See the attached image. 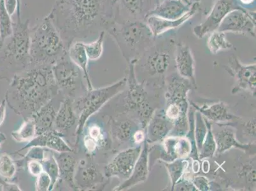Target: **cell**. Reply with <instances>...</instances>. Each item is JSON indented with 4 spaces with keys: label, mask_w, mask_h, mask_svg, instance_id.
<instances>
[{
    "label": "cell",
    "mask_w": 256,
    "mask_h": 191,
    "mask_svg": "<svg viewBox=\"0 0 256 191\" xmlns=\"http://www.w3.org/2000/svg\"><path fill=\"white\" fill-rule=\"evenodd\" d=\"M116 0H56L48 16L66 50L80 39L106 32L116 20Z\"/></svg>",
    "instance_id": "obj_1"
},
{
    "label": "cell",
    "mask_w": 256,
    "mask_h": 191,
    "mask_svg": "<svg viewBox=\"0 0 256 191\" xmlns=\"http://www.w3.org/2000/svg\"><path fill=\"white\" fill-rule=\"evenodd\" d=\"M50 65H30L14 76L8 94L9 106L24 120H30L59 93Z\"/></svg>",
    "instance_id": "obj_2"
},
{
    "label": "cell",
    "mask_w": 256,
    "mask_h": 191,
    "mask_svg": "<svg viewBox=\"0 0 256 191\" xmlns=\"http://www.w3.org/2000/svg\"><path fill=\"white\" fill-rule=\"evenodd\" d=\"M176 46L174 37L162 36L156 38L154 42L143 53L134 65V70H138V74L145 76L142 82L146 84L150 80L148 84L151 85L156 80V88H159L162 86L164 87L165 79L170 74L168 72L176 69Z\"/></svg>",
    "instance_id": "obj_3"
},
{
    "label": "cell",
    "mask_w": 256,
    "mask_h": 191,
    "mask_svg": "<svg viewBox=\"0 0 256 191\" xmlns=\"http://www.w3.org/2000/svg\"><path fill=\"white\" fill-rule=\"evenodd\" d=\"M67 52L62 36L48 14L30 28L31 65L52 66Z\"/></svg>",
    "instance_id": "obj_4"
},
{
    "label": "cell",
    "mask_w": 256,
    "mask_h": 191,
    "mask_svg": "<svg viewBox=\"0 0 256 191\" xmlns=\"http://www.w3.org/2000/svg\"><path fill=\"white\" fill-rule=\"evenodd\" d=\"M106 32L128 64L136 62L156 40L145 20L114 22Z\"/></svg>",
    "instance_id": "obj_5"
},
{
    "label": "cell",
    "mask_w": 256,
    "mask_h": 191,
    "mask_svg": "<svg viewBox=\"0 0 256 191\" xmlns=\"http://www.w3.org/2000/svg\"><path fill=\"white\" fill-rule=\"evenodd\" d=\"M136 62L128 64L126 78V87L122 104L118 107V115H124L136 120L141 129L146 130L148 122L152 118L157 107L150 103V95L145 83L140 82L136 78L134 65Z\"/></svg>",
    "instance_id": "obj_6"
},
{
    "label": "cell",
    "mask_w": 256,
    "mask_h": 191,
    "mask_svg": "<svg viewBox=\"0 0 256 191\" xmlns=\"http://www.w3.org/2000/svg\"><path fill=\"white\" fill-rule=\"evenodd\" d=\"M30 20L14 22V31L0 46V67L16 74L28 68L32 60L30 53Z\"/></svg>",
    "instance_id": "obj_7"
},
{
    "label": "cell",
    "mask_w": 256,
    "mask_h": 191,
    "mask_svg": "<svg viewBox=\"0 0 256 191\" xmlns=\"http://www.w3.org/2000/svg\"><path fill=\"white\" fill-rule=\"evenodd\" d=\"M126 78L124 76L110 86L87 90L84 94L74 100V108L78 117L75 143L76 150L88 121L113 98L124 92L126 87Z\"/></svg>",
    "instance_id": "obj_8"
},
{
    "label": "cell",
    "mask_w": 256,
    "mask_h": 191,
    "mask_svg": "<svg viewBox=\"0 0 256 191\" xmlns=\"http://www.w3.org/2000/svg\"><path fill=\"white\" fill-rule=\"evenodd\" d=\"M52 71L59 93L72 100L78 98L87 92L84 84L82 72L72 62L68 52L52 65Z\"/></svg>",
    "instance_id": "obj_9"
},
{
    "label": "cell",
    "mask_w": 256,
    "mask_h": 191,
    "mask_svg": "<svg viewBox=\"0 0 256 191\" xmlns=\"http://www.w3.org/2000/svg\"><path fill=\"white\" fill-rule=\"evenodd\" d=\"M109 179L98 168L94 156L86 153L84 158L78 162L74 182L78 190H104Z\"/></svg>",
    "instance_id": "obj_10"
},
{
    "label": "cell",
    "mask_w": 256,
    "mask_h": 191,
    "mask_svg": "<svg viewBox=\"0 0 256 191\" xmlns=\"http://www.w3.org/2000/svg\"><path fill=\"white\" fill-rule=\"evenodd\" d=\"M218 30L256 38V11L242 8L232 9L221 22Z\"/></svg>",
    "instance_id": "obj_11"
},
{
    "label": "cell",
    "mask_w": 256,
    "mask_h": 191,
    "mask_svg": "<svg viewBox=\"0 0 256 191\" xmlns=\"http://www.w3.org/2000/svg\"><path fill=\"white\" fill-rule=\"evenodd\" d=\"M256 64H244L238 58L232 55L228 59V64L226 70L235 82L234 87L232 88V93L236 94L241 92H248L256 96Z\"/></svg>",
    "instance_id": "obj_12"
},
{
    "label": "cell",
    "mask_w": 256,
    "mask_h": 191,
    "mask_svg": "<svg viewBox=\"0 0 256 191\" xmlns=\"http://www.w3.org/2000/svg\"><path fill=\"white\" fill-rule=\"evenodd\" d=\"M142 150V146L140 145L120 151L104 166V176L108 178L117 177L123 181L127 180L131 176Z\"/></svg>",
    "instance_id": "obj_13"
},
{
    "label": "cell",
    "mask_w": 256,
    "mask_h": 191,
    "mask_svg": "<svg viewBox=\"0 0 256 191\" xmlns=\"http://www.w3.org/2000/svg\"><path fill=\"white\" fill-rule=\"evenodd\" d=\"M241 8L235 0H216L203 22L193 28V34L202 39L216 31L224 18L232 9Z\"/></svg>",
    "instance_id": "obj_14"
},
{
    "label": "cell",
    "mask_w": 256,
    "mask_h": 191,
    "mask_svg": "<svg viewBox=\"0 0 256 191\" xmlns=\"http://www.w3.org/2000/svg\"><path fill=\"white\" fill-rule=\"evenodd\" d=\"M158 0H116L115 22L145 20Z\"/></svg>",
    "instance_id": "obj_15"
},
{
    "label": "cell",
    "mask_w": 256,
    "mask_h": 191,
    "mask_svg": "<svg viewBox=\"0 0 256 191\" xmlns=\"http://www.w3.org/2000/svg\"><path fill=\"white\" fill-rule=\"evenodd\" d=\"M78 125V117L74 108L73 100L64 98L56 116L52 131L62 138H73L76 143Z\"/></svg>",
    "instance_id": "obj_16"
},
{
    "label": "cell",
    "mask_w": 256,
    "mask_h": 191,
    "mask_svg": "<svg viewBox=\"0 0 256 191\" xmlns=\"http://www.w3.org/2000/svg\"><path fill=\"white\" fill-rule=\"evenodd\" d=\"M220 127V130L213 132L214 138L216 143L215 155L223 154L232 148L240 149L244 152L256 151V144H242L236 137V130L234 124L225 123V124H216Z\"/></svg>",
    "instance_id": "obj_17"
},
{
    "label": "cell",
    "mask_w": 256,
    "mask_h": 191,
    "mask_svg": "<svg viewBox=\"0 0 256 191\" xmlns=\"http://www.w3.org/2000/svg\"><path fill=\"white\" fill-rule=\"evenodd\" d=\"M76 154V152H57L56 154L54 152L59 168V178L54 187L57 190L66 188L65 190H78L74 182V176L78 162Z\"/></svg>",
    "instance_id": "obj_18"
},
{
    "label": "cell",
    "mask_w": 256,
    "mask_h": 191,
    "mask_svg": "<svg viewBox=\"0 0 256 191\" xmlns=\"http://www.w3.org/2000/svg\"><path fill=\"white\" fill-rule=\"evenodd\" d=\"M108 117L107 125L109 127L112 145L115 146L114 148L115 149L129 142L132 143V138L134 132L140 129L139 123L128 117L123 120H117L112 116Z\"/></svg>",
    "instance_id": "obj_19"
},
{
    "label": "cell",
    "mask_w": 256,
    "mask_h": 191,
    "mask_svg": "<svg viewBox=\"0 0 256 191\" xmlns=\"http://www.w3.org/2000/svg\"><path fill=\"white\" fill-rule=\"evenodd\" d=\"M160 160L172 162L179 159H188L192 152V144L186 136L168 135L162 142Z\"/></svg>",
    "instance_id": "obj_20"
},
{
    "label": "cell",
    "mask_w": 256,
    "mask_h": 191,
    "mask_svg": "<svg viewBox=\"0 0 256 191\" xmlns=\"http://www.w3.org/2000/svg\"><path fill=\"white\" fill-rule=\"evenodd\" d=\"M199 4L197 2H193L190 10L182 17L176 20H164L154 16H148L146 18L145 22L150 30L151 32L156 38L164 36L169 31L179 28L185 24L188 20L194 17L199 12Z\"/></svg>",
    "instance_id": "obj_21"
},
{
    "label": "cell",
    "mask_w": 256,
    "mask_h": 191,
    "mask_svg": "<svg viewBox=\"0 0 256 191\" xmlns=\"http://www.w3.org/2000/svg\"><path fill=\"white\" fill-rule=\"evenodd\" d=\"M174 66L176 72L181 76L188 79L192 84L196 86L194 56L190 46L184 44L176 43Z\"/></svg>",
    "instance_id": "obj_22"
},
{
    "label": "cell",
    "mask_w": 256,
    "mask_h": 191,
    "mask_svg": "<svg viewBox=\"0 0 256 191\" xmlns=\"http://www.w3.org/2000/svg\"><path fill=\"white\" fill-rule=\"evenodd\" d=\"M148 154H150V146L146 140L144 144V148L134 165L131 176L118 187L114 188V190H130L137 184L144 182L146 180L148 176Z\"/></svg>",
    "instance_id": "obj_23"
},
{
    "label": "cell",
    "mask_w": 256,
    "mask_h": 191,
    "mask_svg": "<svg viewBox=\"0 0 256 191\" xmlns=\"http://www.w3.org/2000/svg\"><path fill=\"white\" fill-rule=\"evenodd\" d=\"M34 146L50 149L58 153L76 152L75 149L72 148L64 138L56 134L52 130L37 135L18 152H22L26 148Z\"/></svg>",
    "instance_id": "obj_24"
},
{
    "label": "cell",
    "mask_w": 256,
    "mask_h": 191,
    "mask_svg": "<svg viewBox=\"0 0 256 191\" xmlns=\"http://www.w3.org/2000/svg\"><path fill=\"white\" fill-rule=\"evenodd\" d=\"M174 128L173 122L166 118L164 112H155L146 129L148 144L158 143L168 136Z\"/></svg>",
    "instance_id": "obj_25"
},
{
    "label": "cell",
    "mask_w": 256,
    "mask_h": 191,
    "mask_svg": "<svg viewBox=\"0 0 256 191\" xmlns=\"http://www.w3.org/2000/svg\"><path fill=\"white\" fill-rule=\"evenodd\" d=\"M85 126H87V127L84 128L86 134L83 142L86 153L94 155L96 151L100 149L107 150V148H110L106 132L101 126L95 122L88 123Z\"/></svg>",
    "instance_id": "obj_26"
},
{
    "label": "cell",
    "mask_w": 256,
    "mask_h": 191,
    "mask_svg": "<svg viewBox=\"0 0 256 191\" xmlns=\"http://www.w3.org/2000/svg\"><path fill=\"white\" fill-rule=\"evenodd\" d=\"M190 104L204 118L216 124H225L232 120H240L238 117L230 112L229 107L224 102H218L211 106L204 104L202 106H198L192 102H190Z\"/></svg>",
    "instance_id": "obj_27"
},
{
    "label": "cell",
    "mask_w": 256,
    "mask_h": 191,
    "mask_svg": "<svg viewBox=\"0 0 256 191\" xmlns=\"http://www.w3.org/2000/svg\"><path fill=\"white\" fill-rule=\"evenodd\" d=\"M192 4H186L181 0H162L148 16H154L168 20H178L190 10Z\"/></svg>",
    "instance_id": "obj_28"
},
{
    "label": "cell",
    "mask_w": 256,
    "mask_h": 191,
    "mask_svg": "<svg viewBox=\"0 0 256 191\" xmlns=\"http://www.w3.org/2000/svg\"><path fill=\"white\" fill-rule=\"evenodd\" d=\"M54 99L32 116V118L36 125V136L52 130L56 116L59 108H56L53 104Z\"/></svg>",
    "instance_id": "obj_29"
},
{
    "label": "cell",
    "mask_w": 256,
    "mask_h": 191,
    "mask_svg": "<svg viewBox=\"0 0 256 191\" xmlns=\"http://www.w3.org/2000/svg\"><path fill=\"white\" fill-rule=\"evenodd\" d=\"M68 55L72 62L78 66L82 72L87 84L88 90L93 88L92 80H90L89 70H88V62L89 58L84 48V42L76 41L72 44L68 50Z\"/></svg>",
    "instance_id": "obj_30"
},
{
    "label": "cell",
    "mask_w": 256,
    "mask_h": 191,
    "mask_svg": "<svg viewBox=\"0 0 256 191\" xmlns=\"http://www.w3.org/2000/svg\"><path fill=\"white\" fill-rule=\"evenodd\" d=\"M236 176L246 183L245 188H256V158L241 163L236 168Z\"/></svg>",
    "instance_id": "obj_31"
},
{
    "label": "cell",
    "mask_w": 256,
    "mask_h": 191,
    "mask_svg": "<svg viewBox=\"0 0 256 191\" xmlns=\"http://www.w3.org/2000/svg\"><path fill=\"white\" fill-rule=\"evenodd\" d=\"M164 163L170 178V190H173L176 183L180 180L188 171L190 162L188 159H179L172 162Z\"/></svg>",
    "instance_id": "obj_32"
},
{
    "label": "cell",
    "mask_w": 256,
    "mask_h": 191,
    "mask_svg": "<svg viewBox=\"0 0 256 191\" xmlns=\"http://www.w3.org/2000/svg\"><path fill=\"white\" fill-rule=\"evenodd\" d=\"M206 44L207 48L213 54H217L221 51L229 50L234 48V46L228 40L226 32L218 30L208 34Z\"/></svg>",
    "instance_id": "obj_33"
},
{
    "label": "cell",
    "mask_w": 256,
    "mask_h": 191,
    "mask_svg": "<svg viewBox=\"0 0 256 191\" xmlns=\"http://www.w3.org/2000/svg\"><path fill=\"white\" fill-rule=\"evenodd\" d=\"M204 120L206 123L207 132L201 150L198 153L200 160L212 158L215 156L216 150V143L212 132V122L206 118H204Z\"/></svg>",
    "instance_id": "obj_34"
},
{
    "label": "cell",
    "mask_w": 256,
    "mask_h": 191,
    "mask_svg": "<svg viewBox=\"0 0 256 191\" xmlns=\"http://www.w3.org/2000/svg\"><path fill=\"white\" fill-rule=\"evenodd\" d=\"M12 136L18 143H29L36 136V125L32 118L24 120V122L16 131L12 132Z\"/></svg>",
    "instance_id": "obj_35"
},
{
    "label": "cell",
    "mask_w": 256,
    "mask_h": 191,
    "mask_svg": "<svg viewBox=\"0 0 256 191\" xmlns=\"http://www.w3.org/2000/svg\"><path fill=\"white\" fill-rule=\"evenodd\" d=\"M14 22L4 6V0H0V37L2 41L12 34Z\"/></svg>",
    "instance_id": "obj_36"
},
{
    "label": "cell",
    "mask_w": 256,
    "mask_h": 191,
    "mask_svg": "<svg viewBox=\"0 0 256 191\" xmlns=\"http://www.w3.org/2000/svg\"><path fill=\"white\" fill-rule=\"evenodd\" d=\"M41 162L42 164L44 171L46 172L51 178V190H52L59 178V168L52 150L50 151L48 149L45 158Z\"/></svg>",
    "instance_id": "obj_37"
},
{
    "label": "cell",
    "mask_w": 256,
    "mask_h": 191,
    "mask_svg": "<svg viewBox=\"0 0 256 191\" xmlns=\"http://www.w3.org/2000/svg\"><path fill=\"white\" fill-rule=\"evenodd\" d=\"M106 32H102L96 40L90 43H84V48L89 60H96L103 54L104 43Z\"/></svg>",
    "instance_id": "obj_38"
},
{
    "label": "cell",
    "mask_w": 256,
    "mask_h": 191,
    "mask_svg": "<svg viewBox=\"0 0 256 191\" xmlns=\"http://www.w3.org/2000/svg\"><path fill=\"white\" fill-rule=\"evenodd\" d=\"M16 166L14 160L8 154L0 156V176L6 180H11L15 176Z\"/></svg>",
    "instance_id": "obj_39"
},
{
    "label": "cell",
    "mask_w": 256,
    "mask_h": 191,
    "mask_svg": "<svg viewBox=\"0 0 256 191\" xmlns=\"http://www.w3.org/2000/svg\"><path fill=\"white\" fill-rule=\"evenodd\" d=\"M207 127L203 116L197 111L195 114L194 136L198 153L206 138Z\"/></svg>",
    "instance_id": "obj_40"
},
{
    "label": "cell",
    "mask_w": 256,
    "mask_h": 191,
    "mask_svg": "<svg viewBox=\"0 0 256 191\" xmlns=\"http://www.w3.org/2000/svg\"><path fill=\"white\" fill-rule=\"evenodd\" d=\"M48 148H41V146H32L30 150L24 157L20 159V168L26 166L28 162L31 160H39L42 162L45 158L46 150Z\"/></svg>",
    "instance_id": "obj_41"
},
{
    "label": "cell",
    "mask_w": 256,
    "mask_h": 191,
    "mask_svg": "<svg viewBox=\"0 0 256 191\" xmlns=\"http://www.w3.org/2000/svg\"><path fill=\"white\" fill-rule=\"evenodd\" d=\"M52 180L48 174L45 171L36 176V190L37 191L51 190Z\"/></svg>",
    "instance_id": "obj_42"
},
{
    "label": "cell",
    "mask_w": 256,
    "mask_h": 191,
    "mask_svg": "<svg viewBox=\"0 0 256 191\" xmlns=\"http://www.w3.org/2000/svg\"><path fill=\"white\" fill-rule=\"evenodd\" d=\"M242 134L244 136L256 141V118H252L242 124Z\"/></svg>",
    "instance_id": "obj_43"
},
{
    "label": "cell",
    "mask_w": 256,
    "mask_h": 191,
    "mask_svg": "<svg viewBox=\"0 0 256 191\" xmlns=\"http://www.w3.org/2000/svg\"><path fill=\"white\" fill-rule=\"evenodd\" d=\"M4 3L6 10L12 18L16 13L17 20H22V4L18 0H4Z\"/></svg>",
    "instance_id": "obj_44"
},
{
    "label": "cell",
    "mask_w": 256,
    "mask_h": 191,
    "mask_svg": "<svg viewBox=\"0 0 256 191\" xmlns=\"http://www.w3.org/2000/svg\"><path fill=\"white\" fill-rule=\"evenodd\" d=\"M192 182L196 190L201 191L212 190V186L214 184L204 176L194 177V178L192 179Z\"/></svg>",
    "instance_id": "obj_45"
},
{
    "label": "cell",
    "mask_w": 256,
    "mask_h": 191,
    "mask_svg": "<svg viewBox=\"0 0 256 191\" xmlns=\"http://www.w3.org/2000/svg\"><path fill=\"white\" fill-rule=\"evenodd\" d=\"M26 166L30 174L34 176H38L44 171L42 164L39 160H29L26 164Z\"/></svg>",
    "instance_id": "obj_46"
},
{
    "label": "cell",
    "mask_w": 256,
    "mask_h": 191,
    "mask_svg": "<svg viewBox=\"0 0 256 191\" xmlns=\"http://www.w3.org/2000/svg\"><path fill=\"white\" fill-rule=\"evenodd\" d=\"M216 0H190V2H197L199 4L200 11L202 16H206L208 14L212 6Z\"/></svg>",
    "instance_id": "obj_47"
},
{
    "label": "cell",
    "mask_w": 256,
    "mask_h": 191,
    "mask_svg": "<svg viewBox=\"0 0 256 191\" xmlns=\"http://www.w3.org/2000/svg\"><path fill=\"white\" fill-rule=\"evenodd\" d=\"M146 138V132L142 129H139L134 132L132 138V144L134 146L142 145L145 142Z\"/></svg>",
    "instance_id": "obj_48"
},
{
    "label": "cell",
    "mask_w": 256,
    "mask_h": 191,
    "mask_svg": "<svg viewBox=\"0 0 256 191\" xmlns=\"http://www.w3.org/2000/svg\"><path fill=\"white\" fill-rule=\"evenodd\" d=\"M237 4L242 8L246 9L248 10H252L253 9H256V0H235Z\"/></svg>",
    "instance_id": "obj_49"
},
{
    "label": "cell",
    "mask_w": 256,
    "mask_h": 191,
    "mask_svg": "<svg viewBox=\"0 0 256 191\" xmlns=\"http://www.w3.org/2000/svg\"><path fill=\"white\" fill-rule=\"evenodd\" d=\"M6 101H3L0 104V126L4 122V118H6Z\"/></svg>",
    "instance_id": "obj_50"
},
{
    "label": "cell",
    "mask_w": 256,
    "mask_h": 191,
    "mask_svg": "<svg viewBox=\"0 0 256 191\" xmlns=\"http://www.w3.org/2000/svg\"><path fill=\"white\" fill-rule=\"evenodd\" d=\"M203 164V171L204 173L207 174L209 172V164L207 160H204Z\"/></svg>",
    "instance_id": "obj_51"
},
{
    "label": "cell",
    "mask_w": 256,
    "mask_h": 191,
    "mask_svg": "<svg viewBox=\"0 0 256 191\" xmlns=\"http://www.w3.org/2000/svg\"><path fill=\"white\" fill-rule=\"evenodd\" d=\"M158 1L160 2V1H162V0H158ZM181 1H182L188 4H192V2H190V0H181Z\"/></svg>",
    "instance_id": "obj_52"
},
{
    "label": "cell",
    "mask_w": 256,
    "mask_h": 191,
    "mask_svg": "<svg viewBox=\"0 0 256 191\" xmlns=\"http://www.w3.org/2000/svg\"><path fill=\"white\" fill-rule=\"evenodd\" d=\"M2 44V41L1 37H0V46H1Z\"/></svg>",
    "instance_id": "obj_53"
},
{
    "label": "cell",
    "mask_w": 256,
    "mask_h": 191,
    "mask_svg": "<svg viewBox=\"0 0 256 191\" xmlns=\"http://www.w3.org/2000/svg\"><path fill=\"white\" fill-rule=\"evenodd\" d=\"M18 2H20V4H22V0H18Z\"/></svg>",
    "instance_id": "obj_54"
}]
</instances>
